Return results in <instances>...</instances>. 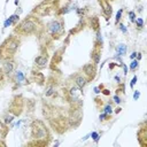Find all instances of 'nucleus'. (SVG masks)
<instances>
[{
  "mask_svg": "<svg viewBox=\"0 0 147 147\" xmlns=\"http://www.w3.org/2000/svg\"><path fill=\"white\" fill-rule=\"evenodd\" d=\"M45 31V23L41 21L40 17L29 14L22 21H20L15 28L13 29V33L18 37H29V36H40Z\"/></svg>",
  "mask_w": 147,
  "mask_h": 147,
  "instance_id": "obj_1",
  "label": "nucleus"
},
{
  "mask_svg": "<svg viewBox=\"0 0 147 147\" xmlns=\"http://www.w3.org/2000/svg\"><path fill=\"white\" fill-rule=\"evenodd\" d=\"M42 113L46 119L48 121V124L56 133L62 134L70 127L68 116L64 115V111L62 109L54 107L53 105H49V103H46V105L44 103Z\"/></svg>",
  "mask_w": 147,
  "mask_h": 147,
  "instance_id": "obj_2",
  "label": "nucleus"
},
{
  "mask_svg": "<svg viewBox=\"0 0 147 147\" xmlns=\"http://www.w3.org/2000/svg\"><path fill=\"white\" fill-rule=\"evenodd\" d=\"M30 137L31 141L26 145L29 146H48L52 140V134L48 126L41 119H33L30 124Z\"/></svg>",
  "mask_w": 147,
  "mask_h": 147,
  "instance_id": "obj_3",
  "label": "nucleus"
},
{
  "mask_svg": "<svg viewBox=\"0 0 147 147\" xmlns=\"http://www.w3.org/2000/svg\"><path fill=\"white\" fill-rule=\"evenodd\" d=\"M21 46V39L16 34L8 36L0 44V62L15 59V55Z\"/></svg>",
  "mask_w": 147,
  "mask_h": 147,
  "instance_id": "obj_4",
  "label": "nucleus"
},
{
  "mask_svg": "<svg viewBox=\"0 0 147 147\" xmlns=\"http://www.w3.org/2000/svg\"><path fill=\"white\" fill-rule=\"evenodd\" d=\"M64 33V20L61 16H55V18H53L45 25V31L40 37H46V39H49L53 42L61 39Z\"/></svg>",
  "mask_w": 147,
  "mask_h": 147,
  "instance_id": "obj_5",
  "label": "nucleus"
},
{
  "mask_svg": "<svg viewBox=\"0 0 147 147\" xmlns=\"http://www.w3.org/2000/svg\"><path fill=\"white\" fill-rule=\"evenodd\" d=\"M62 0H42L40 3H38L32 10L31 14L38 16V17H45V16H59V11L62 7L61 6Z\"/></svg>",
  "mask_w": 147,
  "mask_h": 147,
  "instance_id": "obj_6",
  "label": "nucleus"
},
{
  "mask_svg": "<svg viewBox=\"0 0 147 147\" xmlns=\"http://www.w3.org/2000/svg\"><path fill=\"white\" fill-rule=\"evenodd\" d=\"M68 44H69V37H67L65 42L60 48H57L54 52V55H53V57L51 60V63H49V69H51L52 72H60L59 65H60V63L63 60V53L65 52V48H67V45Z\"/></svg>",
  "mask_w": 147,
  "mask_h": 147,
  "instance_id": "obj_7",
  "label": "nucleus"
},
{
  "mask_svg": "<svg viewBox=\"0 0 147 147\" xmlns=\"http://www.w3.org/2000/svg\"><path fill=\"white\" fill-rule=\"evenodd\" d=\"M24 105H25V100H24V96L22 94H16L10 103H9V107H8V113H10L11 115H14L15 117L16 116H20L23 110H24Z\"/></svg>",
  "mask_w": 147,
  "mask_h": 147,
  "instance_id": "obj_8",
  "label": "nucleus"
},
{
  "mask_svg": "<svg viewBox=\"0 0 147 147\" xmlns=\"http://www.w3.org/2000/svg\"><path fill=\"white\" fill-rule=\"evenodd\" d=\"M101 54H102V37H101L100 30H98L96 31V38L93 42V48H92V52H91V55H90L92 62L98 64L100 62Z\"/></svg>",
  "mask_w": 147,
  "mask_h": 147,
  "instance_id": "obj_9",
  "label": "nucleus"
},
{
  "mask_svg": "<svg viewBox=\"0 0 147 147\" xmlns=\"http://www.w3.org/2000/svg\"><path fill=\"white\" fill-rule=\"evenodd\" d=\"M48 60H49V55L47 53L46 47L44 46L40 49V54L34 59V69H38V70L45 69L48 65Z\"/></svg>",
  "mask_w": 147,
  "mask_h": 147,
  "instance_id": "obj_10",
  "label": "nucleus"
},
{
  "mask_svg": "<svg viewBox=\"0 0 147 147\" xmlns=\"http://www.w3.org/2000/svg\"><path fill=\"white\" fill-rule=\"evenodd\" d=\"M82 72L85 76V78L87 79V83L94 80L95 76H96V64L93 62L86 63L83 68H82Z\"/></svg>",
  "mask_w": 147,
  "mask_h": 147,
  "instance_id": "obj_11",
  "label": "nucleus"
},
{
  "mask_svg": "<svg viewBox=\"0 0 147 147\" xmlns=\"http://www.w3.org/2000/svg\"><path fill=\"white\" fill-rule=\"evenodd\" d=\"M137 140L141 147H147V123L142 122L137 132Z\"/></svg>",
  "mask_w": 147,
  "mask_h": 147,
  "instance_id": "obj_12",
  "label": "nucleus"
},
{
  "mask_svg": "<svg viewBox=\"0 0 147 147\" xmlns=\"http://www.w3.org/2000/svg\"><path fill=\"white\" fill-rule=\"evenodd\" d=\"M57 85H59V83H57V80L53 77V76H51L48 79H47V83H46V88H45V96L46 98H51V96H53L55 93H56V87H57Z\"/></svg>",
  "mask_w": 147,
  "mask_h": 147,
  "instance_id": "obj_13",
  "label": "nucleus"
},
{
  "mask_svg": "<svg viewBox=\"0 0 147 147\" xmlns=\"http://www.w3.org/2000/svg\"><path fill=\"white\" fill-rule=\"evenodd\" d=\"M1 68H2V70L5 72V75L8 78H11L14 72H15V70H16V61H15V59H10V60L3 61Z\"/></svg>",
  "mask_w": 147,
  "mask_h": 147,
  "instance_id": "obj_14",
  "label": "nucleus"
},
{
  "mask_svg": "<svg viewBox=\"0 0 147 147\" xmlns=\"http://www.w3.org/2000/svg\"><path fill=\"white\" fill-rule=\"evenodd\" d=\"M98 3L101 7V11H102L103 17L107 21H109V18L113 15V7L110 5V1L109 0H98Z\"/></svg>",
  "mask_w": 147,
  "mask_h": 147,
  "instance_id": "obj_15",
  "label": "nucleus"
},
{
  "mask_svg": "<svg viewBox=\"0 0 147 147\" xmlns=\"http://www.w3.org/2000/svg\"><path fill=\"white\" fill-rule=\"evenodd\" d=\"M70 79H72V83L76 85V86H78L79 88H84L85 87V85L87 84V79L85 78V76L83 75V74H80V72H75L74 75H71L70 77H69Z\"/></svg>",
  "mask_w": 147,
  "mask_h": 147,
  "instance_id": "obj_16",
  "label": "nucleus"
},
{
  "mask_svg": "<svg viewBox=\"0 0 147 147\" xmlns=\"http://www.w3.org/2000/svg\"><path fill=\"white\" fill-rule=\"evenodd\" d=\"M11 78H13V83L15 84V86L13 87V90H16L17 87H20L26 80L24 74L22 71H20V70H15V72H14V75H13Z\"/></svg>",
  "mask_w": 147,
  "mask_h": 147,
  "instance_id": "obj_17",
  "label": "nucleus"
},
{
  "mask_svg": "<svg viewBox=\"0 0 147 147\" xmlns=\"http://www.w3.org/2000/svg\"><path fill=\"white\" fill-rule=\"evenodd\" d=\"M31 80L33 83H37L38 85H44L46 83L45 76L40 71H37L36 69H32V71H31Z\"/></svg>",
  "mask_w": 147,
  "mask_h": 147,
  "instance_id": "obj_18",
  "label": "nucleus"
},
{
  "mask_svg": "<svg viewBox=\"0 0 147 147\" xmlns=\"http://www.w3.org/2000/svg\"><path fill=\"white\" fill-rule=\"evenodd\" d=\"M88 25L91 26V29H93V30L96 32L98 30H100V22H99V18H98L96 16H92V17H90Z\"/></svg>",
  "mask_w": 147,
  "mask_h": 147,
  "instance_id": "obj_19",
  "label": "nucleus"
},
{
  "mask_svg": "<svg viewBox=\"0 0 147 147\" xmlns=\"http://www.w3.org/2000/svg\"><path fill=\"white\" fill-rule=\"evenodd\" d=\"M85 25H87V22H86V20H83V18H82V20L79 21V23L76 25V28L72 29V30H70V34H76V33H78L80 30L84 29Z\"/></svg>",
  "mask_w": 147,
  "mask_h": 147,
  "instance_id": "obj_20",
  "label": "nucleus"
},
{
  "mask_svg": "<svg viewBox=\"0 0 147 147\" xmlns=\"http://www.w3.org/2000/svg\"><path fill=\"white\" fill-rule=\"evenodd\" d=\"M18 22H20V16H18L17 14H14V15H11V16L6 21L5 26H8V25H14V26H15Z\"/></svg>",
  "mask_w": 147,
  "mask_h": 147,
  "instance_id": "obj_21",
  "label": "nucleus"
},
{
  "mask_svg": "<svg viewBox=\"0 0 147 147\" xmlns=\"http://www.w3.org/2000/svg\"><path fill=\"white\" fill-rule=\"evenodd\" d=\"M8 79H9V78L5 75V72H3L2 68H0V88H2V87H5V86H6V84H7Z\"/></svg>",
  "mask_w": 147,
  "mask_h": 147,
  "instance_id": "obj_22",
  "label": "nucleus"
},
{
  "mask_svg": "<svg viewBox=\"0 0 147 147\" xmlns=\"http://www.w3.org/2000/svg\"><path fill=\"white\" fill-rule=\"evenodd\" d=\"M14 117H15L14 115H11L10 113H8V114H7V115H6L5 117H3V123H5L6 125H8L9 123H11V122H13Z\"/></svg>",
  "mask_w": 147,
  "mask_h": 147,
  "instance_id": "obj_23",
  "label": "nucleus"
},
{
  "mask_svg": "<svg viewBox=\"0 0 147 147\" xmlns=\"http://www.w3.org/2000/svg\"><path fill=\"white\" fill-rule=\"evenodd\" d=\"M94 102H95V106L98 109H101V107H103V100L100 99V98H95L94 99Z\"/></svg>",
  "mask_w": 147,
  "mask_h": 147,
  "instance_id": "obj_24",
  "label": "nucleus"
},
{
  "mask_svg": "<svg viewBox=\"0 0 147 147\" xmlns=\"http://www.w3.org/2000/svg\"><path fill=\"white\" fill-rule=\"evenodd\" d=\"M103 113H106V114H108V115H110L111 113H113V107H111V105L110 103H108V105H106L105 107H103Z\"/></svg>",
  "mask_w": 147,
  "mask_h": 147,
  "instance_id": "obj_25",
  "label": "nucleus"
},
{
  "mask_svg": "<svg viewBox=\"0 0 147 147\" xmlns=\"http://www.w3.org/2000/svg\"><path fill=\"white\" fill-rule=\"evenodd\" d=\"M122 14H123V9H119L117 11V14H116V20H115V24L116 25H118V23H119V21L122 18Z\"/></svg>",
  "mask_w": 147,
  "mask_h": 147,
  "instance_id": "obj_26",
  "label": "nucleus"
},
{
  "mask_svg": "<svg viewBox=\"0 0 147 147\" xmlns=\"http://www.w3.org/2000/svg\"><path fill=\"white\" fill-rule=\"evenodd\" d=\"M125 49H126V46L125 45H118V47H117V52H118L119 55L125 54Z\"/></svg>",
  "mask_w": 147,
  "mask_h": 147,
  "instance_id": "obj_27",
  "label": "nucleus"
},
{
  "mask_svg": "<svg viewBox=\"0 0 147 147\" xmlns=\"http://www.w3.org/2000/svg\"><path fill=\"white\" fill-rule=\"evenodd\" d=\"M138 64H139V62H138V60H133V61L131 62V64H130V70H131V71H134V70L137 69V67H138Z\"/></svg>",
  "mask_w": 147,
  "mask_h": 147,
  "instance_id": "obj_28",
  "label": "nucleus"
},
{
  "mask_svg": "<svg viewBox=\"0 0 147 147\" xmlns=\"http://www.w3.org/2000/svg\"><path fill=\"white\" fill-rule=\"evenodd\" d=\"M136 23H137V28L138 29H142L144 28V21H142V18L138 17L137 21H136Z\"/></svg>",
  "mask_w": 147,
  "mask_h": 147,
  "instance_id": "obj_29",
  "label": "nucleus"
},
{
  "mask_svg": "<svg viewBox=\"0 0 147 147\" xmlns=\"http://www.w3.org/2000/svg\"><path fill=\"white\" fill-rule=\"evenodd\" d=\"M109 116H110V115H108V114H106V113H102V114H100L99 118H100L101 122H105V121H107V119L109 118Z\"/></svg>",
  "mask_w": 147,
  "mask_h": 147,
  "instance_id": "obj_30",
  "label": "nucleus"
},
{
  "mask_svg": "<svg viewBox=\"0 0 147 147\" xmlns=\"http://www.w3.org/2000/svg\"><path fill=\"white\" fill-rule=\"evenodd\" d=\"M91 137H92V139H93L95 142L99 141V133H98V132H92V133H91Z\"/></svg>",
  "mask_w": 147,
  "mask_h": 147,
  "instance_id": "obj_31",
  "label": "nucleus"
},
{
  "mask_svg": "<svg viewBox=\"0 0 147 147\" xmlns=\"http://www.w3.org/2000/svg\"><path fill=\"white\" fill-rule=\"evenodd\" d=\"M129 16H130V21L131 22H134L136 21V15L133 11H129Z\"/></svg>",
  "mask_w": 147,
  "mask_h": 147,
  "instance_id": "obj_32",
  "label": "nucleus"
},
{
  "mask_svg": "<svg viewBox=\"0 0 147 147\" xmlns=\"http://www.w3.org/2000/svg\"><path fill=\"white\" fill-rule=\"evenodd\" d=\"M137 78H138L137 76H134V77L132 78V80H131V84H130V87H131V88H133V86H134V84H136V82H137Z\"/></svg>",
  "mask_w": 147,
  "mask_h": 147,
  "instance_id": "obj_33",
  "label": "nucleus"
},
{
  "mask_svg": "<svg viewBox=\"0 0 147 147\" xmlns=\"http://www.w3.org/2000/svg\"><path fill=\"white\" fill-rule=\"evenodd\" d=\"M139 96H140V93H139V91H134V95H133V99H134V100H137V99H139Z\"/></svg>",
  "mask_w": 147,
  "mask_h": 147,
  "instance_id": "obj_34",
  "label": "nucleus"
},
{
  "mask_svg": "<svg viewBox=\"0 0 147 147\" xmlns=\"http://www.w3.org/2000/svg\"><path fill=\"white\" fill-rule=\"evenodd\" d=\"M114 100H115V102H116V103H119V102H121V98H119L117 94H115V95H114Z\"/></svg>",
  "mask_w": 147,
  "mask_h": 147,
  "instance_id": "obj_35",
  "label": "nucleus"
},
{
  "mask_svg": "<svg viewBox=\"0 0 147 147\" xmlns=\"http://www.w3.org/2000/svg\"><path fill=\"white\" fill-rule=\"evenodd\" d=\"M119 28H121V30H122L123 33H126V29H125V26H124L122 23H119Z\"/></svg>",
  "mask_w": 147,
  "mask_h": 147,
  "instance_id": "obj_36",
  "label": "nucleus"
},
{
  "mask_svg": "<svg viewBox=\"0 0 147 147\" xmlns=\"http://www.w3.org/2000/svg\"><path fill=\"white\" fill-rule=\"evenodd\" d=\"M136 56H137V53L134 52V53H132V55H131V59H134Z\"/></svg>",
  "mask_w": 147,
  "mask_h": 147,
  "instance_id": "obj_37",
  "label": "nucleus"
},
{
  "mask_svg": "<svg viewBox=\"0 0 147 147\" xmlns=\"http://www.w3.org/2000/svg\"><path fill=\"white\" fill-rule=\"evenodd\" d=\"M94 91H95V93H96V94H98V93H100V92H99V87H95V88H94Z\"/></svg>",
  "mask_w": 147,
  "mask_h": 147,
  "instance_id": "obj_38",
  "label": "nucleus"
},
{
  "mask_svg": "<svg viewBox=\"0 0 147 147\" xmlns=\"http://www.w3.org/2000/svg\"><path fill=\"white\" fill-rule=\"evenodd\" d=\"M121 110H122V109H121V108H119V107H118V108H116V110H115V113H119V111H121Z\"/></svg>",
  "mask_w": 147,
  "mask_h": 147,
  "instance_id": "obj_39",
  "label": "nucleus"
},
{
  "mask_svg": "<svg viewBox=\"0 0 147 147\" xmlns=\"http://www.w3.org/2000/svg\"><path fill=\"white\" fill-rule=\"evenodd\" d=\"M110 1H115V0H110Z\"/></svg>",
  "mask_w": 147,
  "mask_h": 147,
  "instance_id": "obj_40",
  "label": "nucleus"
}]
</instances>
